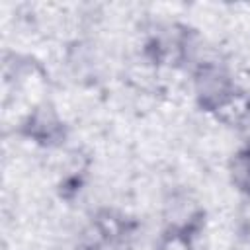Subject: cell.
<instances>
[{
	"label": "cell",
	"mask_w": 250,
	"mask_h": 250,
	"mask_svg": "<svg viewBox=\"0 0 250 250\" xmlns=\"http://www.w3.org/2000/svg\"><path fill=\"white\" fill-rule=\"evenodd\" d=\"M18 135L43 148H57L64 145L68 137V125L59 113L57 105L51 100H43L31 104L27 113L20 119Z\"/></svg>",
	"instance_id": "obj_1"
},
{
	"label": "cell",
	"mask_w": 250,
	"mask_h": 250,
	"mask_svg": "<svg viewBox=\"0 0 250 250\" xmlns=\"http://www.w3.org/2000/svg\"><path fill=\"white\" fill-rule=\"evenodd\" d=\"M191 86L197 105L209 113L236 86V82L225 64L217 61H201L193 68Z\"/></svg>",
	"instance_id": "obj_2"
},
{
	"label": "cell",
	"mask_w": 250,
	"mask_h": 250,
	"mask_svg": "<svg viewBox=\"0 0 250 250\" xmlns=\"http://www.w3.org/2000/svg\"><path fill=\"white\" fill-rule=\"evenodd\" d=\"M209 115L227 129L250 127V90L236 84L211 111Z\"/></svg>",
	"instance_id": "obj_3"
},
{
	"label": "cell",
	"mask_w": 250,
	"mask_h": 250,
	"mask_svg": "<svg viewBox=\"0 0 250 250\" xmlns=\"http://www.w3.org/2000/svg\"><path fill=\"white\" fill-rule=\"evenodd\" d=\"M105 244H109L111 248L125 242V238L131 234L133 230V223L131 219L121 213L119 209L113 207H102L96 211L94 219H92V227H90Z\"/></svg>",
	"instance_id": "obj_4"
},
{
	"label": "cell",
	"mask_w": 250,
	"mask_h": 250,
	"mask_svg": "<svg viewBox=\"0 0 250 250\" xmlns=\"http://www.w3.org/2000/svg\"><path fill=\"white\" fill-rule=\"evenodd\" d=\"M229 178L236 191L250 197V141L230 156Z\"/></svg>",
	"instance_id": "obj_5"
},
{
	"label": "cell",
	"mask_w": 250,
	"mask_h": 250,
	"mask_svg": "<svg viewBox=\"0 0 250 250\" xmlns=\"http://www.w3.org/2000/svg\"><path fill=\"white\" fill-rule=\"evenodd\" d=\"M154 250H197L195 230L182 225H168L158 234Z\"/></svg>",
	"instance_id": "obj_6"
}]
</instances>
